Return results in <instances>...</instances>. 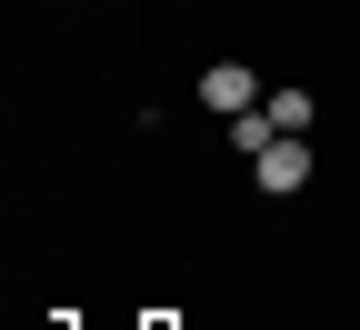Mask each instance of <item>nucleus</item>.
Segmentation results:
<instances>
[{
    "instance_id": "nucleus-1",
    "label": "nucleus",
    "mask_w": 360,
    "mask_h": 330,
    "mask_svg": "<svg viewBox=\"0 0 360 330\" xmlns=\"http://www.w3.org/2000/svg\"><path fill=\"white\" fill-rule=\"evenodd\" d=\"M310 170H321L310 130H281V140H270V151L250 160V191H260V201H290V191H310Z\"/></svg>"
},
{
    "instance_id": "nucleus-2",
    "label": "nucleus",
    "mask_w": 360,
    "mask_h": 330,
    "mask_svg": "<svg viewBox=\"0 0 360 330\" xmlns=\"http://www.w3.org/2000/svg\"><path fill=\"white\" fill-rule=\"evenodd\" d=\"M200 110H210V120H240V110H260V70H250L240 51H220V61L200 70Z\"/></svg>"
},
{
    "instance_id": "nucleus-4",
    "label": "nucleus",
    "mask_w": 360,
    "mask_h": 330,
    "mask_svg": "<svg viewBox=\"0 0 360 330\" xmlns=\"http://www.w3.org/2000/svg\"><path fill=\"white\" fill-rule=\"evenodd\" d=\"M220 130H231V151H240V160H260L270 140H281V120H270V110H240V120H220Z\"/></svg>"
},
{
    "instance_id": "nucleus-3",
    "label": "nucleus",
    "mask_w": 360,
    "mask_h": 330,
    "mask_svg": "<svg viewBox=\"0 0 360 330\" xmlns=\"http://www.w3.org/2000/svg\"><path fill=\"white\" fill-rule=\"evenodd\" d=\"M270 120H281V130H310V120H321V101H310V90L300 80H281V90H270V101H260Z\"/></svg>"
}]
</instances>
